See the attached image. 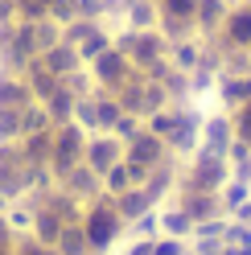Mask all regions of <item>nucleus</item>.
Masks as SVG:
<instances>
[{
	"label": "nucleus",
	"instance_id": "obj_16",
	"mask_svg": "<svg viewBox=\"0 0 251 255\" xmlns=\"http://www.w3.org/2000/svg\"><path fill=\"white\" fill-rule=\"evenodd\" d=\"M231 218H239V222H251V198H247V202H243V206H239V210H235Z\"/></svg>",
	"mask_w": 251,
	"mask_h": 255
},
{
	"label": "nucleus",
	"instance_id": "obj_4",
	"mask_svg": "<svg viewBox=\"0 0 251 255\" xmlns=\"http://www.w3.org/2000/svg\"><path fill=\"white\" fill-rule=\"evenodd\" d=\"M177 206H181L194 222H206V218H218V214H223V202H218L214 189H181Z\"/></svg>",
	"mask_w": 251,
	"mask_h": 255
},
{
	"label": "nucleus",
	"instance_id": "obj_17",
	"mask_svg": "<svg viewBox=\"0 0 251 255\" xmlns=\"http://www.w3.org/2000/svg\"><path fill=\"white\" fill-rule=\"evenodd\" d=\"M169 8L173 12H194V0H169Z\"/></svg>",
	"mask_w": 251,
	"mask_h": 255
},
{
	"label": "nucleus",
	"instance_id": "obj_11",
	"mask_svg": "<svg viewBox=\"0 0 251 255\" xmlns=\"http://www.w3.org/2000/svg\"><path fill=\"white\" fill-rule=\"evenodd\" d=\"M152 255H185V239L156 235V239H152Z\"/></svg>",
	"mask_w": 251,
	"mask_h": 255
},
{
	"label": "nucleus",
	"instance_id": "obj_13",
	"mask_svg": "<svg viewBox=\"0 0 251 255\" xmlns=\"http://www.w3.org/2000/svg\"><path fill=\"white\" fill-rule=\"evenodd\" d=\"M99 74H103V78H112V83H116V78L124 74L120 58H116V54H103V58H99Z\"/></svg>",
	"mask_w": 251,
	"mask_h": 255
},
{
	"label": "nucleus",
	"instance_id": "obj_14",
	"mask_svg": "<svg viewBox=\"0 0 251 255\" xmlns=\"http://www.w3.org/2000/svg\"><path fill=\"white\" fill-rule=\"evenodd\" d=\"M227 99L231 103H247L251 99V83L243 78V83H227Z\"/></svg>",
	"mask_w": 251,
	"mask_h": 255
},
{
	"label": "nucleus",
	"instance_id": "obj_6",
	"mask_svg": "<svg viewBox=\"0 0 251 255\" xmlns=\"http://www.w3.org/2000/svg\"><path fill=\"white\" fill-rule=\"evenodd\" d=\"M132 185H136V173H132L128 161H116L112 169L103 173V194L107 198H116V194H124V189H132Z\"/></svg>",
	"mask_w": 251,
	"mask_h": 255
},
{
	"label": "nucleus",
	"instance_id": "obj_5",
	"mask_svg": "<svg viewBox=\"0 0 251 255\" xmlns=\"http://www.w3.org/2000/svg\"><path fill=\"white\" fill-rule=\"evenodd\" d=\"M83 161H87V165H91V169H95L99 177H103V173L112 169L116 161H124V144H120L116 136H99V140H91V144H87Z\"/></svg>",
	"mask_w": 251,
	"mask_h": 255
},
{
	"label": "nucleus",
	"instance_id": "obj_1",
	"mask_svg": "<svg viewBox=\"0 0 251 255\" xmlns=\"http://www.w3.org/2000/svg\"><path fill=\"white\" fill-rule=\"evenodd\" d=\"M124 227H128V222L120 218L116 202L107 198V194H99V198L83 210V231H87V243H91V251H95V255L112 247L116 239L124 235Z\"/></svg>",
	"mask_w": 251,
	"mask_h": 255
},
{
	"label": "nucleus",
	"instance_id": "obj_12",
	"mask_svg": "<svg viewBox=\"0 0 251 255\" xmlns=\"http://www.w3.org/2000/svg\"><path fill=\"white\" fill-rule=\"evenodd\" d=\"M231 37L235 41H251V12H243V17L235 12L231 17Z\"/></svg>",
	"mask_w": 251,
	"mask_h": 255
},
{
	"label": "nucleus",
	"instance_id": "obj_7",
	"mask_svg": "<svg viewBox=\"0 0 251 255\" xmlns=\"http://www.w3.org/2000/svg\"><path fill=\"white\" fill-rule=\"evenodd\" d=\"M161 235H173V239H190L194 235V218L181 210V206H169L161 210Z\"/></svg>",
	"mask_w": 251,
	"mask_h": 255
},
{
	"label": "nucleus",
	"instance_id": "obj_15",
	"mask_svg": "<svg viewBox=\"0 0 251 255\" xmlns=\"http://www.w3.org/2000/svg\"><path fill=\"white\" fill-rule=\"evenodd\" d=\"M124 255H152V239H136V243L124 251Z\"/></svg>",
	"mask_w": 251,
	"mask_h": 255
},
{
	"label": "nucleus",
	"instance_id": "obj_8",
	"mask_svg": "<svg viewBox=\"0 0 251 255\" xmlns=\"http://www.w3.org/2000/svg\"><path fill=\"white\" fill-rule=\"evenodd\" d=\"M247 198H251V181H239V177H235V181H227L223 189H218V202H223V214H227V218L239 210Z\"/></svg>",
	"mask_w": 251,
	"mask_h": 255
},
{
	"label": "nucleus",
	"instance_id": "obj_9",
	"mask_svg": "<svg viewBox=\"0 0 251 255\" xmlns=\"http://www.w3.org/2000/svg\"><path fill=\"white\" fill-rule=\"evenodd\" d=\"M231 140H235V132H231V124H227V120H214V124L206 128V144H202V148H210V152H223V156H227V148H231Z\"/></svg>",
	"mask_w": 251,
	"mask_h": 255
},
{
	"label": "nucleus",
	"instance_id": "obj_3",
	"mask_svg": "<svg viewBox=\"0 0 251 255\" xmlns=\"http://www.w3.org/2000/svg\"><path fill=\"white\" fill-rule=\"evenodd\" d=\"M124 161L144 165V169L161 165V161H165V140L156 136V132H136V136L128 140V144H124Z\"/></svg>",
	"mask_w": 251,
	"mask_h": 255
},
{
	"label": "nucleus",
	"instance_id": "obj_10",
	"mask_svg": "<svg viewBox=\"0 0 251 255\" xmlns=\"http://www.w3.org/2000/svg\"><path fill=\"white\" fill-rule=\"evenodd\" d=\"M132 235L136 239H156L161 235V210H144L140 218H132Z\"/></svg>",
	"mask_w": 251,
	"mask_h": 255
},
{
	"label": "nucleus",
	"instance_id": "obj_18",
	"mask_svg": "<svg viewBox=\"0 0 251 255\" xmlns=\"http://www.w3.org/2000/svg\"><path fill=\"white\" fill-rule=\"evenodd\" d=\"M235 177H239V181H251V161H243V165H235Z\"/></svg>",
	"mask_w": 251,
	"mask_h": 255
},
{
	"label": "nucleus",
	"instance_id": "obj_2",
	"mask_svg": "<svg viewBox=\"0 0 251 255\" xmlns=\"http://www.w3.org/2000/svg\"><path fill=\"white\" fill-rule=\"evenodd\" d=\"M231 181V161L223 152H210V148H198V156H194V169L181 177V185L177 189H223Z\"/></svg>",
	"mask_w": 251,
	"mask_h": 255
}]
</instances>
